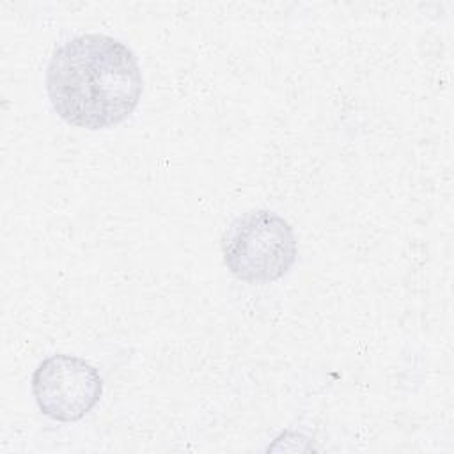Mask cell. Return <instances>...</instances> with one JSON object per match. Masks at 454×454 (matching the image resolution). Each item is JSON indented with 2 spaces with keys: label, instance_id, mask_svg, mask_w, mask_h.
I'll return each mask as SVG.
<instances>
[{
  "label": "cell",
  "instance_id": "1",
  "mask_svg": "<svg viewBox=\"0 0 454 454\" xmlns=\"http://www.w3.org/2000/svg\"><path fill=\"white\" fill-rule=\"evenodd\" d=\"M142 73L131 48L105 34L60 44L46 67V92L67 124L105 129L126 121L142 98Z\"/></svg>",
  "mask_w": 454,
  "mask_h": 454
},
{
  "label": "cell",
  "instance_id": "2",
  "mask_svg": "<svg viewBox=\"0 0 454 454\" xmlns=\"http://www.w3.org/2000/svg\"><path fill=\"white\" fill-rule=\"evenodd\" d=\"M222 255L238 280L268 284L291 271L298 247L287 220L270 209H250L225 229Z\"/></svg>",
  "mask_w": 454,
  "mask_h": 454
},
{
  "label": "cell",
  "instance_id": "3",
  "mask_svg": "<svg viewBox=\"0 0 454 454\" xmlns=\"http://www.w3.org/2000/svg\"><path fill=\"white\" fill-rule=\"evenodd\" d=\"M103 380L94 365L74 355L44 358L32 374V394L43 415L59 422L83 419L99 401Z\"/></svg>",
  "mask_w": 454,
  "mask_h": 454
}]
</instances>
